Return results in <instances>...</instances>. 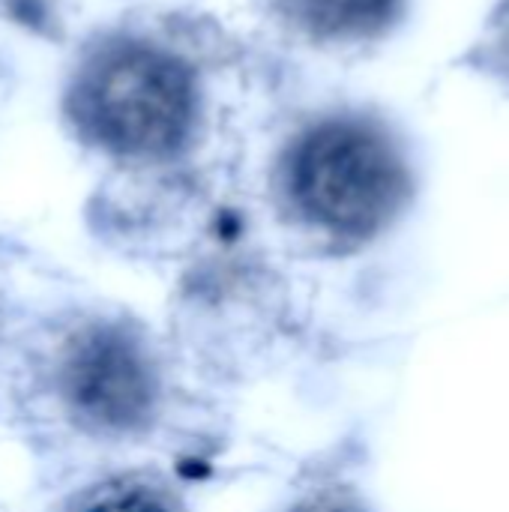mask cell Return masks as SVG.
<instances>
[{
  "label": "cell",
  "mask_w": 509,
  "mask_h": 512,
  "mask_svg": "<svg viewBox=\"0 0 509 512\" xmlns=\"http://www.w3.org/2000/svg\"><path fill=\"white\" fill-rule=\"evenodd\" d=\"M273 195L303 231L360 246L384 234L411 204L414 168L393 126L363 108L303 117L273 162Z\"/></svg>",
  "instance_id": "obj_1"
},
{
  "label": "cell",
  "mask_w": 509,
  "mask_h": 512,
  "mask_svg": "<svg viewBox=\"0 0 509 512\" xmlns=\"http://www.w3.org/2000/svg\"><path fill=\"white\" fill-rule=\"evenodd\" d=\"M69 105L81 132L99 147L129 159H165L198 129L201 84L177 51L114 39L87 60Z\"/></svg>",
  "instance_id": "obj_2"
},
{
  "label": "cell",
  "mask_w": 509,
  "mask_h": 512,
  "mask_svg": "<svg viewBox=\"0 0 509 512\" xmlns=\"http://www.w3.org/2000/svg\"><path fill=\"white\" fill-rule=\"evenodd\" d=\"M264 15L291 39L324 51H360L387 39L405 18L408 0H258Z\"/></svg>",
  "instance_id": "obj_4"
},
{
  "label": "cell",
  "mask_w": 509,
  "mask_h": 512,
  "mask_svg": "<svg viewBox=\"0 0 509 512\" xmlns=\"http://www.w3.org/2000/svg\"><path fill=\"white\" fill-rule=\"evenodd\" d=\"M471 63H477L483 72L509 87V0H501L492 12L486 33L471 54Z\"/></svg>",
  "instance_id": "obj_5"
},
{
  "label": "cell",
  "mask_w": 509,
  "mask_h": 512,
  "mask_svg": "<svg viewBox=\"0 0 509 512\" xmlns=\"http://www.w3.org/2000/svg\"><path fill=\"white\" fill-rule=\"evenodd\" d=\"M87 512H174L159 495L144 492V489H129V492H114L102 501H96Z\"/></svg>",
  "instance_id": "obj_6"
},
{
  "label": "cell",
  "mask_w": 509,
  "mask_h": 512,
  "mask_svg": "<svg viewBox=\"0 0 509 512\" xmlns=\"http://www.w3.org/2000/svg\"><path fill=\"white\" fill-rule=\"evenodd\" d=\"M309 512H345V510H339V507H318V510H309Z\"/></svg>",
  "instance_id": "obj_7"
},
{
  "label": "cell",
  "mask_w": 509,
  "mask_h": 512,
  "mask_svg": "<svg viewBox=\"0 0 509 512\" xmlns=\"http://www.w3.org/2000/svg\"><path fill=\"white\" fill-rule=\"evenodd\" d=\"M63 396L87 423L129 432L156 405V375L147 354L114 327H90L63 354Z\"/></svg>",
  "instance_id": "obj_3"
}]
</instances>
